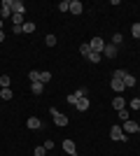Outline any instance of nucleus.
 Segmentation results:
<instances>
[{"instance_id": "f257e3e1", "label": "nucleus", "mask_w": 140, "mask_h": 156, "mask_svg": "<svg viewBox=\"0 0 140 156\" xmlns=\"http://www.w3.org/2000/svg\"><path fill=\"white\" fill-rule=\"evenodd\" d=\"M110 137H112V140H117V142H126V140H128V137H126V133H124V128H121L119 124L110 128Z\"/></svg>"}, {"instance_id": "f03ea898", "label": "nucleus", "mask_w": 140, "mask_h": 156, "mask_svg": "<svg viewBox=\"0 0 140 156\" xmlns=\"http://www.w3.org/2000/svg\"><path fill=\"white\" fill-rule=\"evenodd\" d=\"M49 112H52V117H54V124H56V126H61V128H63V126H68V121H70V119H68L66 114H63V112H59L56 107H52Z\"/></svg>"}, {"instance_id": "7ed1b4c3", "label": "nucleus", "mask_w": 140, "mask_h": 156, "mask_svg": "<svg viewBox=\"0 0 140 156\" xmlns=\"http://www.w3.org/2000/svg\"><path fill=\"white\" fill-rule=\"evenodd\" d=\"M121 128H124V133H140V124H138V121H133V119L124 121Z\"/></svg>"}, {"instance_id": "20e7f679", "label": "nucleus", "mask_w": 140, "mask_h": 156, "mask_svg": "<svg viewBox=\"0 0 140 156\" xmlns=\"http://www.w3.org/2000/svg\"><path fill=\"white\" fill-rule=\"evenodd\" d=\"M89 47H91V51L103 54V49H105V42H103V37H93L91 42H89Z\"/></svg>"}, {"instance_id": "39448f33", "label": "nucleus", "mask_w": 140, "mask_h": 156, "mask_svg": "<svg viewBox=\"0 0 140 156\" xmlns=\"http://www.w3.org/2000/svg\"><path fill=\"white\" fill-rule=\"evenodd\" d=\"M12 16V0H2V7H0V19H7Z\"/></svg>"}, {"instance_id": "423d86ee", "label": "nucleus", "mask_w": 140, "mask_h": 156, "mask_svg": "<svg viewBox=\"0 0 140 156\" xmlns=\"http://www.w3.org/2000/svg\"><path fill=\"white\" fill-rule=\"evenodd\" d=\"M63 151H66V154H70V156H77V147H75V142L70 140V137H66V140H63Z\"/></svg>"}, {"instance_id": "0eeeda50", "label": "nucleus", "mask_w": 140, "mask_h": 156, "mask_svg": "<svg viewBox=\"0 0 140 156\" xmlns=\"http://www.w3.org/2000/svg\"><path fill=\"white\" fill-rule=\"evenodd\" d=\"M82 12H84V5H82L80 0H70V14L77 16V14H82Z\"/></svg>"}, {"instance_id": "6e6552de", "label": "nucleus", "mask_w": 140, "mask_h": 156, "mask_svg": "<svg viewBox=\"0 0 140 156\" xmlns=\"http://www.w3.org/2000/svg\"><path fill=\"white\" fill-rule=\"evenodd\" d=\"M26 126H28L31 130H40V128H42V121H40L38 117H31V119H26Z\"/></svg>"}, {"instance_id": "1a4fd4ad", "label": "nucleus", "mask_w": 140, "mask_h": 156, "mask_svg": "<svg viewBox=\"0 0 140 156\" xmlns=\"http://www.w3.org/2000/svg\"><path fill=\"white\" fill-rule=\"evenodd\" d=\"M110 86H112V91L117 93V96H119V93L124 91V89H126V84H124V79H112V84H110Z\"/></svg>"}, {"instance_id": "9d476101", "label": "nucleus", "mask_w": 140, "mask_h": 156, "mask_svg": "<svg viewBox=\"0 0 140 156\" xmlns=\"http://www.w3.org/2000/svg\"><path fill=\"white\" fill-rule=\"evenodd\" d=\"M23 12H26L23 0H14V2H12V14H23Z\"/></svg>"}, {"instance_id": "9b49d317", "label": "nucleus", "mask_w": 140, "mask_h": 156, "mask_svg": "<svg viewBox=\"0 0 140 156\" xmlns=\"http://www.w3.org/2000/svg\"><path fill=\"white\" fill-rule=\"evenodd\" d=\"M103 56H105V58H114V56H117V47H114V44H105Z\"/></svg>"}, {"instance_id": "f8f14e48", "label": "nucleus", "mask_w": 140, "mask_h": 156, "mask_svg": "<svg viewBox=\"0 0 140 156\" xmlns=\"http://www.w3.org/2000/svg\"><path fill=\"white\" fill-rule=\"evenodd\" d=\"M112 107H114V110H124V107H126V100H124L121 96H114V100H112Z\"/></svg>"}, {"instance_id": "ddd939ff", "label": "nucleus", "mask_w": 140, "mask_h": 156, "mask_svg": "<svg viewBox=\"0 0 140 156\" xmlns=\"http://www.w3.org/2000/svg\"><path fill=\"white\" fill-rule=\"evenodd\" d=\"M75 107H77V112H87L89 110V98H80Z\"/></svg>"}, {"instance_id": "4468645a", "label": "nucleus", "mask_w": 140, "mask_h": 156, "mask_svg": "<svg viewBox=\"0 0 140 156\" xmlns=\"http://www.w3.org/2000/svg\"><path fill=\"white\" fill-rule=\"evenodd\" d=\"M31 89H33L35 96H40V93L45 91V84H42V82H33V84H31Z\"/></svg>"}, {"instance_id": "2eb2a0df", "label": "nucleus", "mask_w": 140, "mask_h": 156, "mask_svg": "<svg viewBox=\"0 0 140 156\" xmlns=\"http://www.w3.org/2000/svg\"><path fill=\"white\" fill-rule=\"evenodd\" d=\"M12 26H23V23H26V19H23V14H12Z\"/></svg>"}, {"instance_id": "dca6fc26", "label": "nucleus", "mask_w": 140, "mask_h": 156, "mask_svg": "<svg viewBox=\"0 0 140 156\" xmlns=\"http://www.w3.org/2000/svg\"><path fill=\"white\" fill-rule=\"evenodd\" d=\"M9 84H12L9 75H2V77H0V89H9Z\"/></svg>"}, {"instance_id": "f3484780", "label": "nucleus", "mask_w": 140, "mask_h": 156, "mask_svg": "<svg viewBox=\"0 0 140 156\" xmlns=\"http://www.w3.org/2000/svg\"><path fill=\"white\" fill-rule=\"evenodd\" d=\"M0 98H2V100H12V98H14L12 89H2V91H0Z\"/></svg>"}, {"instance_id": "a211bd4d", "label": "nucleus", "mask_w": 140, "mask_h": 156, "mask_svg": "<svg viewBox=\"0 0 140 156\" xmlns=\"http://www.w3.org/2000/svg\"><path fill=\"white\" fill-rule=\"evenodd\" d=\"M117 119H121V124H124V121H128V112H126V107H124V110H117Z\"/></svg>"}, {"instance_id": "6ab92c4d", "label": "nucleus", "mask_w": 140, "mask_h": 156, "mask_svg": "<svg viewBox=\"0 0 140 156\" xmlns=\"http://www.w3.org/2000/svg\"><path fill=\"white\" fill-rule=\"evenodd\" d=\"M80 54H82V56H84V58H87L89 54H91V47H89V42H84V44H80Z\"/></svg>"}, {"instance_id": "aec40b11", "label": "nucleus", "mask_w": 140, "mask_h": 156, "mask_svg": "<svg viewBox=\"0 0 140 156\" xmlns=\"http://www.w3.org/2000/svg\"><path fill=\"white\" fill-rule=\"evenodd\" d=\"M124 84H126V89H131V86H135V77H133V75H128V72H126V77H124Z\"/></svg>"}, {"instance_id": "412c9836", "label": "nucleus", "mask_w": 140, "mask_h": 156, "mask_svg": "<svg viewBox=\"0 0 140 156\" xmlns=\"http://www.w3.org/2000/svg\"><path fill=\"white\" fill-rule=\"evenodd\" d=\"M45 44H47V47H56V35H52V33H49V35L45 37Z\"/></svg>"}, {"instance_id": "4be33fe9", "label": "nucleus", "mask_w": 140, "mask_h": 156, "mask_svg": "<svg viewBox=\"0 0 140 156\" xmlns=\"http://www.w3.org/2000/svg\"><path fill=\"white\" fill-rule=\"evenodd\" d=\"M87 58L91 61V63H100V58H103V54H96V51H91V54L87 56Z\"/></svg>"}, {"instance_id": "5701e85b", "label": "nucleus", "mask_w": 140, "mask_h": 156, "mask_svg": "<svg viewBox=\"0 0 140 156\" xmlns=\"http://www.w3.org/2000/svg\"><path fill=\"white\" fill-rule=\"evenodd\" d=\"M49 79H52V72H49V70H42L40 72V82H42V84H47Z\"/></svg>"}, {"instance_id": "b1692460", "label": "nucleus", "mask_w": 140, "mask_h": 156, "mask_svg": "<svg viewBox=\"0 0 140 156\" xmlns=\"http://www.w3.org/2000/svg\"><path fill=\"white\" fill-rule=\"evenodd\" d=\"M28 79H31V84H33V82H40V72L31 70V72H28Z\"/></svg>"}, {"instance_id": "393cba45", "label": "nucleus", "mask_w": 140, "mask_h": 156, "mask_svg": "<svg viewBox=\"0 0 140 156\" xmlns=\"http://www.w3.org/2000/svg\"><path fill=\"white\" fill-rule=\"evenodd\" d=\"M131 35H133L135 40H140V23H133V26H131Z\"/></svg>"}, {"instance_id": "a878e982", "label": "nucleus", "mask_w": 140, "mask_h": 156, "mask_svg": "<svg viewBox=\"0 0 140 156\" xmlns=\"http://www.w3.org/2000/svg\"><path fill=\"white\" fill-rule=\"evenodd\" d=\"M121 42H124V35H121V33H114L112 35V44L117 47V44H121Z\"/></svg>"}, {"instance_id": "bb28decb", "label": "nucleus", "mask_w": 140, "mask_h": 156, "mask_svg": "<svg viewBox=\"0 0 140 156\" xmlns=\"http://www.w3.org/2000/svg\"><path fill=\"white\" fill-rule=\"evenodd\" d=\"M23 33H35V23L33 21H26V23H23Z\"/></svg>"}, {"instance_id": "cd10ccee", "label": "nucleus", "mask_w": 140, "mask_h": 156, "mask_svg": "<svg viewBox=\"0 0 140 156\" xmlns=\"http://www.w3.org/2000/svg\"><path fill=\"white\" fill-rule=\"evenodd\" d=\"M59 9H61V12H70V2H68V0H61V2H59Z\"/></svg>"}, {"instance_id": "c85d7f7f", "label": "nucleus", "mask_w": 140, "mask_h": 156, "mask_svg": "<svg viewBox=\"0 0 140 156\" xmlns=\"http://www.w3.org/2000/svg\"><path fill=\"white\" fill-rule=\"evenodd\" d=\"M75 96H77V98H89V93H87V89H84V86H80V89L75 91Z\"/></svg>"}, {"instance_id": "c756f323", "label": "nucleus", "mask_w": 140, "mask_h": 156, "mask_svg": "<svg viewBox=\"0 0 140 156\" xmlns=\"http://www.w3.org/2000/svg\"><path fill=\"white\" fill-rule=\"evenodd\" d=\"M77 100H80V98L75 96V93H70V96L66 98V103H68V105H77Z\"/></svg>"}, {"instance_id": "7c9ffc66", "label": "nucleus", "mask_w": 140, "mask_h": 156, "mask_svg": "<svg viewBox=\"0 0 140 156\" xmlns=\"http://www.w3.org/2000/svg\"><path fill=\"white\" fill-rule=\"evenodd\" d=\"M42 147H45L47 151H52V149H54V140H52V137H49V140H45V144H42Z\"/></svg>"}, {"instance_id": "2f4dec72", "label": "nucleus", "mask_w": 140, "mask_h": 156, "mask_svg": "<svg viewBox=\"0 0 140 156\" xmlns=\"http://www.w3.org/2000/svg\"><path fill=\"white\" fill-rule=\"evenodd\" d=\"M124 77H126L124 70H114V75H112V79H124Z\"/></svg>"}, {"instance_id": "473e14b6", "label": "nucleus", "mask_w": 140, "mask_h": 156, "mask_svg": "<svg viewBox=\"0 0 140 156\" xmlns=\"http://www.w3.org/2000/svg\"><path fill=\"white\" fill-rule=\"evenodd\" d=\"M33 154H35V156H47V149H45V147H35Z\"/></svg>"}, {"instance_id": "72a5a7b5", "label": "nucleus", "mask_w": 140, "mask_h": 156, "mask_svg": "<svg viewBox=\"0 0 140 156\" xmlns=\"http://www.w3.org/2000/svg\"><path fill=\"white\" fill-rule=\"evenodd\" d=\"M131 110H140V98H133V100H131Z\"/></svg>"}, {"instance_id": "f704fd0d", "label": "nucleus", "mask_w": 140, "mask_h": 156, "mask_svg": "<svg viewBox=\"0 0 140 156\" xmlns=\"http://www.w3.org/2000/svg\"><path fill=\"white\" fill-rule=\"evenodd\" d=\"M12 33L14 35H21V33H23V26H12Z\"/></svg>"}, {"instance_id": "c9c22d12", "label": "nucleus", "mask_w": 140, "mask_h": 156, "mask_svg": "<svg viewBox=\"0 0 140 156\" xmlns=\"http://www.w3.org/2000/svg\"><path fill=\"white\" fill-rule=\"evenodd\" d=\"M0 42H5V30H0Z\"/></svg>"}, {"instance_id": "e433bc0d", "label": "nucleus", "mask_w": 140, "mask_h": 156, "mask_svg": "<svg viewBox=\"0 0 140 156\" xmlns=\"http://www.w3.org/2000/svg\"><path fill=\"white\" fill-rule=\"evenodd\" d=\"M2 26H5V23H2V19H0V30H2Z\"/></svg>"}]
</instances>
